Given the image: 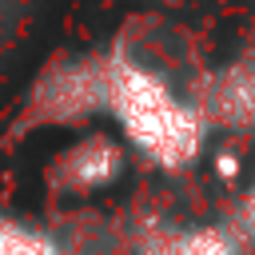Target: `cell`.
I'll use <instances>...</instances> for the list:
<instances>
[{
	"label": "cell",
	"mask_w": 255,
	"mask_h": 255,
	"mask_svg": "<svg viewBox=\"0 0 255 255\" xmlns=\"http://www.w3.org/2000/svg\"><path fill=\"white\" fill-rule=\"evenodd\" d=\"M100 112H112L124 135L159 167H183L203 151L207 112L179 100L163 76L124 52L100 60Z\"/></svg>",
	"instance_id": "6da1fadb"
},
{
	"label": "cell",
	"mask_w": 255,
	"mask_h": 255,
	"mask_svg": "<svg viewBox=\"0 0 255 255\" xmlns=\"http://www.w3.org/2000/svg\"><path fill=\"white\" fill-rule=\"evenodd\" d=\"M116 171H120V147L112 139H84V143H76L72 151L60 155L56 183L64 191H88V187L116 179Z\"/></svg>",
	"instance_id": "7a4b0ae2"
},
{
	"label": "cell",
	"mask_w": 255,
	"mask_h": 255,
	"mask_svg": "<svg viewBox=\"0 0 255 255\" xmlns=\"http://www.w3.org/2000/svg\"><path fill=\"white\" fill-rule=\"evenodd\" d=\"M211 116L231 128H255V64H231L215 80Z\"/></svg>",
	"instance_id": "3957f363"
},
{
	"label": "cell",
	"mask_w": 255,
	"mask_h": 255,
	"mask_svg": "<svg viewBox=\"0 0 255 255\" xmlns=\"http://www.w3.org/2000/svg\"><path fill=\"white\" fill-rule=\"evenodd\" d=\"M143 255H239V247L231 235L215 227H187V231H167L151 239Z\"/></svg>",
	"instance_id": "277c9868"
},
{
	"label": "cell",
	"mask_w": 255,
	"mask_h": 255,
	"mask_svg": "<svg viewBox=\"0 0 255 255\" xmlns=\"http://www.w3.org/2000/svg\"><path fill=\"white\" fill-rule=\"evenodd\" d=\"M0 255H64L48 235L0 215Z\"/></svg>",
	"instance_id": "5b68a950"
},
{
	"label": "cell",
	"mask_w": 255,
	"mask_h": 255,
	"mask_svg": "<svg viewBox=\"0 0 255 255\" xmlns=\"http://www.w3.org/2000/svg\"><path fill=\"white\" fill-rule=\"evenodd\" d=\"M247 227H251V235H255V187H251V195H247Z\"/></svg>",
	"instance_id": "8992f818"
}]
</instances>
